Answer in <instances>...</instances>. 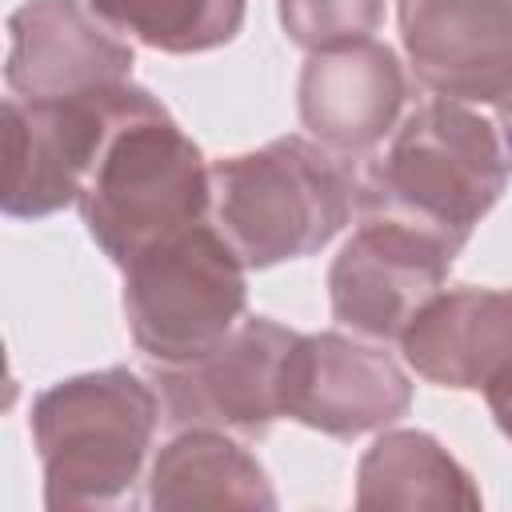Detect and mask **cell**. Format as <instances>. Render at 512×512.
I'll use <instances>...</instances> for the list:
<instances>
[{
  "instance_id": "cell-14",
  "label": "cell",
  "mask_w": 512,
  "mask_h": 512,
  "mask_svg": "<svg viewBox=\"0 0 512 512\" xmlns=\"http://www.w3.org/2000/svg\"><path fill=\"white\" fill-rule=\"evenodd\" d=\"M148 508H276L260 460L224 428H180L148 468Z\"/></svg>"
},
{
  "instance_id": "cell-1",
  "label": "cell",
  "mask_w": 512,
  "mask_h": 512,
  "mask_svg": "<svg viewBox=\"0 0 512 512\" xmlns=\"http://www.w3.org/2000/svg\"><path fill=\"white\" fill-rule=\"evenodd\" d=\"M76 208L92 244L124 268L212 212V164L148 88L128 84Z\"/></svg>"
},
{
  "instance_id": "cell-6",
  "label": "cell",
  "mask_w": 512,
  "mask_h": 512,
  "mask_svg": "<svg viewBox=\"0 0 512 512\" xmlns=\"http://www.w3.org/2000/svg\"><path fill=\"white\" fill-rule=\"evenodd\" d=\"M460 248L400 216H364L328 268L332 320L368 336L400 340L416 312L444 292Z\"/></svg>"
},
{
  "instance_id": "cell-4",
  "label": "cell",
  "mask_w": 512,
  "mask_h": 512,
  "mask_svg": "<svg viewBox=\"0 0 512 512\" xmlns=\"http://www.w3.org/2000/svg\"><path fill=\"white\" fill-rule=\"evenodd\" d=\"M356 208L344 156L304 136L212 164V216L244 268H276L320 252Z\"/></svg>"
},
{
  "instance_id": "cell-15",
  "label": "cell",
  "mask_w": 512,
  "mask_h": 512,
  "mask_svg": "<svg viewBox=\"0 0 512 512\" xmlns=\"http://www.w3.org/2000/svg\"><path fill=\"white\" fill-rule=\"evenodd\" d=\"M356 508H480V488L436 436L392 428L356 464Z\"/></svg>"
},
{
  "instance_id": "cell-11",
  "label": "cell",
  "mask_w": 512,
  "mask_h": 512,
  "mask_svg": "<svg viewBox=\"0 0 512 512\" xmlns=\"http://www.w3.org/2000/svg\"><path fill=\"white\" fill-rule=\"evenodd\" d=\"M136 52L84 0H24L8 16L4 84L20 100H68L132 80Z\"/></svg>"
},
{
  "instance_id": "cell-18",
  "label": "cell",
  "mask_w": 512,
  "mask_h": 512,
  "mask_svg": "<svg viewBox=\"0 0 512 512\" xmlns=\"http://www.w3.org/2000/svg\"><path fill=\"white\" fill-rule=\"evenodd\" d=\"M480 392H484V404H488V412H492L496 428L512 440V364H508L500 376H492Z\"/></svg>"
},
{
  "instance_id": "cell-13",
  "label": "cell",
  "mask_w": 512,
  "mask_h": 512,
  "mask_svg": "<svg viewBox=\"0 0 512 512\" xmlns=\"http://www.w3.org/2000/svg\"><path fill=\"white\" fill-rule=\"evenodd\" d=\"M400 352L428 384L480 392L512 364V288L436 292L404 328Z\"/></svg>"
},
{
  "instance_id": "cell-5",
  "label": "cell",
  "mask_w": 512,
  "mask_h": 512,
  "mask_svg": "<svg viewBox=\"0 0 512 512\" xmlns=\"http://www.w3.org/2000/svg\"><path fill=\"white\" fill-rule=\"evenodd\" d=\"M244 260L216 224H192L124 264V320L152 364L216 348L248 308Z\"/></svg>"
},
{
  "instance_id": "cell-8",
  "label": "cell",
  "mask_w": 512,
  "mask_h": 512,
  "mask_svg": "<svg viewBox=\"0 0 512 512\" xmlns=\"http://www.w3.org/2000/svg\"><path fill=\"white\" fill-rule=\"evenodd\" d=\"M128 84L68 100H4V216L40 220L80 200Z\"/></svg>"
},
{
  "instance_id": "cell-3",
  "label": "cell",
  "mask_w": 512,
  "mask_h": 512,
  "mask_svg": "<svg viewBox=\"0 0 512 512\" xmlns=\"http://www.w3.org/2000/svg\"><path fill=\"white\" fill-rule=\"evenodd\" d=\"M160 420V396L132 368L80 372L44 388L28 412L44 508L132 504Z\"/></svg>"
},
{
  "instance_id": "cell-12",
  "label": "cell",
  "mask_w": 512,
  "mask_h": 512,
  "mask_svg": "<svg viewBox=\"0 0 512 512\" xmlns=\"http://www.w3.org/2000/svg\"><path fill=\"white\" fill-rule=\"evenodd\" d=\"M404 96L408 80L400 56L372 36L308 52L296 84L300 124L316 144L344 160L364 156L384 136H392Z\"/></svg>"
},
{
  "instance_id": "cell-16",
  "label": "cell",
  "mask_w": 512,
  "mask_h": 512,
  "mask_svg": "<svg viewBox=\"0 0 512 512\" xmlns=\"http://www.w3.org/2000/svg\"><path fill=\"white\" fill-rule=\"evenodd\" d=\"M88 8L124 40L168 56L224 48L248 16V0H88Z\"/></svg>"
},
{
  "instance_id": "cell-7",
  "label": "cell",
  "mask_w": 512,
  "mask_h": 512,
  "mask_svg": "<svg viewBox=\"0 0 512 512\" xmlns=\"http://www.w3.org/2000/svg\"><path fill=\"white\" fill-rule=\"evenodd\" d=\"M296 332L268 320H240L216 348L188 364H156L164 424L224 428L244 440H264L280 412L284 356Z\"/></svg>"
},
{
  "instance_id": "cell-9",
  "label": "cell",
  "mask_w": 512,
  "mask_h": 512,
  "mask_svg": "<svg viewBox=\"0 0 512 512\" xmlns=\"http://www.w3.org/2000/svg\"><path fill=\"white\" fill-rule=\"evenodd\" d=\"M412 76L496 116L512 148V0H396Z\"/></svg>"
},
{
  "instance_id": "cell-17",
  "label": "cell",
  "mask_w": 512,
  "mask_h": 512,
  "mask_svg": "<svg viewBox=\"0 0 512 512\" xmlns=\"http://www.w3.org/2000/svg\"><path fill=\"white\" fill-rule=\"evenodd\" d=\"M280 24L304 52L368 40L384 20V0H276Z\"/></svg>"
},
{
  "instance_id": "cell-10",
  "label": "cell",
  "mask_w": 512,
  "mask_h": 512,
  "mask_svg": "<svg viewBox=\"0 0 512 512\" xmlns=\"http://www.w3.org/2000/svg\"><path fill=\"white\" fill-rule=\"evenodd\" d=\"M408 404L412 380L384 348L344 332H296L280 376L284 420L336 440H356L400 420Z\"/></svg>"
},
{
  "instance_id": "cell-2",
  "label": "cell",
  "mask_w": 512,
  "mask_h": 512,
  "mask_svg": "<svg viewBox=\"0 0 512 512\" xmlns=\"http://www.w3.org/2000/svg\"><path fill=\"white\" fill-rule=\"evenodd\" d=\"M512 176V148L492 112L432 96L412 108L356 180L360 216H400L456 248L496 208Z\"/></svg>"
}]
</instances>
